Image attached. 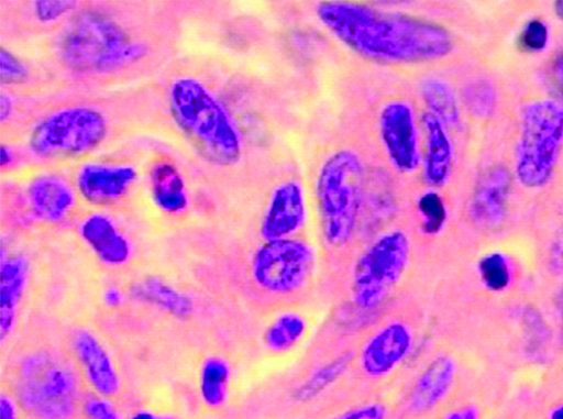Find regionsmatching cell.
Wrapping results in <instances>:
<instances>
[{"instance_id": "obj_24", "label": "cell", "mask_w": 563, "mask_h": 419, "mask_svg": "<svg viewBox=\"0 0 563 419\" xmlns=\"http://www.w3.org/2000/svg\"><path fill=\"white\" fill-rule=\"evenodd\" d=\"M421 93L430 113L445 125H457L461 122L457 98L446 81L428 78L422 84Z\"/></svg>"}, {"instance_id": "obj_11", "label": "cell", "mask_w": 563, "mask_h": 419, "mask_svg": "<svg viewBox=\"0 0 563 419\" xmlns=\"http://www.w3.org/2000/svg\"><path fill=\"white\" fill-rule=\"evenodd\" d=\"M379 131L394 169L406 175L415 173L421 157L413 108L406 101L386 103L379 114Z\"/></svg>"}, {"instance_id": "obj_15", "label": "cell", "mask_w": 563, "mask_h": 419, "mask_svg": "<svg viewBox=\"0 0 563 419\" xmlns=\"http://www.w3.org/2000/svg\"><path fill=\"white\" fill-rule=\"evenodd\" d=\"M306 220L303 190L299 183L287 181L273 192L262 224L265 241L290 239Z\"/></svg>"}, {"instance_id": "obj_35", "label": "cell", "mask_w": 563, "mask_h": 419, "mask_svg": "<svg viewBox=\"0 0 563 419\" xmlns=\"http://www.w3.org/2000/svg\"><path fill=\"white\" fill-rule=\"evenodd\" d=\"M441 419H479V412L473 405H463L446 410Z\"/></svg>"}, {"instance_id": "obj_34", "label": "cell", "mask_w": 563, "mask_h": 419, "mask_svg": "<svg viewBox=\"0 0 563 419\" xmlns=\"http://www.w3.org/2000/svg\"><path fill=\"white\" fill-rule=\"evenodd\" d=\"M85 407L90 419H118L115 412L98 398H91Z\"/></svg>"}, {"instance_id": "obj_18", "label": "cell", "mask_w": 563, "mask_h": 419, "mask_svg": "<svg viewBox=\"0 0 563 419\" xmlns=\"http://www.w3.org/2000/svg\"><path fill=\"white\" fill-rule=\"evenodd\" d=\"M80 234L98 260L109 267L123 266L131 258L130 241L109 218L102 214L88 218L80 227Z\"/></svg>"}, {"instance_id": "obj_40", "label": "cell", "mask_w": 563, "mask_h": 419, "mask_svg": "<svg viewBox=\"0 0 563 419\" xmlns=\"http://www.w3.org/2000/svg\"><path fill=\"white\" fill-rule=\"evenodd\" d=\"M549 419H563V404L551 411Z\"/></svg>"}, {"instance_id": "obj_29", "label": "cell", "mask_w": 563, "mask_h": 419, "mask_svg": "<svg viewBox=\"0 0 563 419\" xmlns=\"http://www.w3.org/2000/svg\"><path fill=\"white\" fill-rule=\"evenodd\" d=\"M422 213L429 232H437L446 220V209L440 197L430 192L421 201Z\"/></svg>"}, {"instance_id": "obj_17", "label": "cell", "mask_w": 563, "mask_h": 419, "mask_svg": "<svg viewBox=\"0 0 563 419\" xmlns=\"http://www.w3.org/2000/svg\"><path fill=\"white\" fill-rule=\"evenodd\" d=\"M427 142L424 180L432 188L444 187L452 175L454 148L446 125L427 112L422 115Z\"/></svg>"}, {"instance_id": "obj_30", "label": "cell", "mask_w": 563, "mask_h": 419, "mask_svg": "<svg viewBox=\"0 0 563 419\" xmlns=\"http://www.w3.org/2000/svg\"><path fill=\"white\" fill-rule=\"evenodd\" d=\"M549 42L548 25L541 20L530 21L521 35V44L532 53L543 52Z\"/></svg>"}, {"instance_id": "obj_9", "label": "cell", "mask_w": 563, "mask_h": 419, "mask_svg": "<svg viewBox=\"0 0 563 419\" xmlns=\"http://www.w3.org/2000/svg\"><path fill=\"white\" fill-rule=\"evenodd\" d=\"M312 246L299 239L265 241L252 264L255 285L264 295L290 298L300 295L314 276Z\"/></svg>"}, {"instance_id": "obj_8", "label": "cell", "mask_w": 563, "mask_h": 419, "mask_svg": "<svg viewBox=\"0 0 563 419\" xmlns=\"http://www.w3.org/2000/svg\"><path fill=\"white\" fill-rule=\"evenodd\" d=\"M107 132V120L98 110L69 108L38 122L30 136L29 147L38 158L75 157L97 148Z\"/></svg>"}, {"instance_id": "obj_27", "label": "cell", "mask_w": 563, "mask_h": 419, "mask_svg": "<svg viewBox=\"0 0 563 419\" xmlns=\"http://www.w3.org/2000/svg\"><path fill=\"white\" fill-rule=\"evenodd\" d=\"M481 273L486 284L493 289H501L509 282L508 264L500 254H493L482 261Z\"/></svg>"}, {"instance_id": "obj_14", "label": "cell", "mask_w": 563, "mask_h": 419, "mask_svg": "<svg viewBox=\"0 0 563 419\" xmlns=\"http://www.w3.org/2000/svg\"><path fill=\"white\" fill-rule=\"evenodd\" d=\"M137 180L131 165L90 163L77 176V188L90 203L112 205L124 198Z\"/></svg>"}, {"instance_id": "obj_41", "label": "cell", "mask_w": 563, "mask_h": 419, "mask_svg": "<svg viewBox=\"0 0 563 419\" xmlns=\"http://www.w3.org/2000/svg\"><path fill=\"white\" fill-rule=\"evenodd\" d=\"M554 12L558 19L563 22V0H558V2L554 3Z\"/></svg>"}, {"instance_id": "obj_25", "label": "cell", "mask_w": 563, "mask_h": 419, "mask_svg": "<svg viewBox=\"0 0 563 419\" xmlns=\"http://www.w3.org/2000/svg\"><path fill=\"white\" fill-rule=\"evenodd\" d=\"M467 110L479 118H488L496 111L498 97L493 84L485 79L467 84L463 93Z\"/></svg>"}, {"instance_id": "obj_10", "label": "cell", "mask_w": 563, "mask_h": 419, "mask_svg": "<svg viewBox=\"0 0 563 419\" xmlns=\"http://www.w3.org/2000/svg\"><path fill=\"white\" fill-rule=\"evenodd\" d=\"M415 332L405 321L391 320L375 330L361 348L356 364L366 379L382 382L410 356Z\"/></svg>"}, {"instance_id": "obj_23", "label": "cell", "mask_w": 563, "mask_h": 419, "mask_svg": "<svg viewBox=\"0 0 563 419\" xmlns=\"http://www.w3.org/2000/svg\"><path fill=\"white\" fill-rule=\"evenodd\" d=\"M356 360L351 352H345L328 363L317 367L292 393V399L308 404L336 384Z\"/></svg>"}, {"instance_id": "obj_21", "label": "cell", "mask_w": 563, "mask_h": 419, "mask_svg": "<svg viewBox=\"0 0 563 419\" xmlns=\"http://www.w3.org/2000/svg\"><path fill=\"white\" fill-rule=\"evenodd\" d=\"M154 202L168 214H179L188 206L185 180L178 167L170 162H157L150 173Z\"/></svg>"}, {"instance_id": "obj_20", "label": "cell", "mask_w": 563, "mask_h": 419, "mask_svg": "<svg viewBox=\"0 0 563 419\" xmlns=\"http://www.w3.org/2000/svg\"><path fill=\"white\" fill-rule=\"evenodd\" d=\"M29 262L22 255L12 256L2 266V341L7 342L18 319L27 286Z\"/></svg>"}, {"instance_id": "obj_38", "label": "cell", "mask_w": 563, "mask_h": 419, "mask_svg": "<svg viewBox=\"0 0 563 419\" xmlns=\"http://www.w3.org/2000/svg\"><path fill=\"white\" fill-rule=\"evenodd\" d=\"M554 70L563 93V54L558 57L554 64Z\"/></svg>"}, {"instance_id": "obj_36", "label": "cell", "mask_w": 563, "mask_h": 419, "mask_svg": "<svg viewBox=\"0 0 563 419\" xmlns=\"http://www.w3.org/2000/svg\"><path fill=\"white\" fill-rule=\"evenodd\" d=\"M2 419H18L15 407L7 389L2 396Z\"/></svg>"}, {"instance_id": "obj_28", "label": "cell", "mask_w": 563, "mask_h": 419, "mask_svg": "<svg viewBox=\"0 0 563 419\" xmlns=\"http://www.w3.org/2000/svg\"><path fill=\"white\" fill-rule=\"evenodd\" d=\"M0 67H2L3 86H19L29 78L25 65L5 48L0 52Z\"/></svg>"}, {"instance_id": "obj_31", "label": "cell", "mask_w": 563, "mask_h": 419, "mask_svg": "<svg viewBox=\"0 0 563 419\" xmlns=\"http://www.w3.org/2000/svg\"><path fill=\"white\" fill-rule=\"evenodd\" d=\"M389 407L385 401L374 400L350 408L334 419H389Z\"/></svg>"}, {"instance_id": "obj_2", "label": "cell", "mask_w": 563, "mask_h": 419, "mask_svg": "<svg viewBox=\"0 0 563 419\" xmlns=\"http://www.w3.org/2000/svg\"><path fill=\"white\" fill-rule=\"evenodd\" d=\"M169 101L175 122L200 156L218 166L239 162V134L205 84L191 77L179 78L173 84Z\"/></svg>"}, {"instance_id": "obj_12", "label": "cell", "mask_w": 563, "mask_h": 419, "mask_svg": "<svg viewBox=\"0 0 563 419\" xmlns=\"http://www.w3.org/2000/svg\"><path fill=\"white\" fill-rule=\"evenodd\" d=\"M67 351L85 379L104 398L114 397L122 386L119 370L106 345L89 329L71 330Z\"/></svg>"}, {"instance_id": "obj_19", "label": "cell", "mask_w": 563, "mask_h": 419, "mask_svg": "<svg viewBox=\"0 0 563 419\" xmlns=\"http://www.w3.org/2000/svg\"><path fill=\"white\" fill-rule=\"evenodd\" d=\"M27 196L34 216L51 223L65 219L74 205L73 191L55 176L35 178L29 187Z\"/></svg>"}, {"instance_id": "obj_43", "label": "cell", "mask_w": 563, "mask_h": 419, "mask_svg": "<svg viewBox=\"0 0 563 419\" xmlns=\"http://www.w3.org/2000/svg\"><path fill=\"white\" fill-rule=\"evenodd\" d=\"M562 211H563V202H562Z\"/></svg>"}, {"instance_id": "obj_42", "label": "cell", "mask_w": 563, "mask_h": 419, "mask_svg": "<svg viewBox=\"0 0 563 419\" xmlns=\"http://www.w3.org/2000/svg\"><path fill=\"white\" fill-rule=\"evenodd\" d=\"M558 307H559V311H560V315H561V318L563 321V286L559 293Z\"/></svg>"}, {"instance_id": "obj_1", "label": "cell", "mask_w": 563, "mask_h": 419, "mask_svg": "<svg viewBox=\"0 0 563 419\" xmlns=\"http://www.w3.org/2000/svg\"><path fill=\"white\" fill-rule=\"evenodd\" d=\"M317 16L345 46L382 63H428L454 48L450 31L434 22L367 5L325 2Z\"/></svg>"}, {"instance_id": "obj_13", "label": "cell", "mask_w": 563, "mask_h": 419, "mask_svg": "<svg viewBox=\"0 0 563 419\" xmlns=\"http://www.w3.org/2000/svg\"><path fill=\"white\" fill-rule=\"evenodd\" d=\"M511 184V174L505 165L492 166L478 178L470 201V216L475 224L494 229L505 221Z\"/></svg>"}, {"instance_id": "obj_22", "label": "cell", "mask_w": 563, "mask_h": 419, "mask_svg": "<svg viewBox=\"0 0 563 419\" xmlns=\"http://www.w3.org/2000/svg\"><path fill=\"white\" fill-rule=\"evenodd\" d=\"M309 331V322L299 311L278 313L264 331L263 342L273 354H285L303 341Z\"/></svg>"}, {"instance_id": "obj_37", "label": "cell", "mask_w": 563, "mask_h": 419, "mask_svg": "<svg viewBox=\"0 0 563 419\" xmlns=\"http://www.w3.org/2000/svg\"><path fill=\"white\" fill-rule=\"evenodd\" d=\"M13 109L12 100L8 96H2V121H7Z\"/></svg>"}, {"instance_id": "obj_4", "label": "cell", "mask_w": 563, "mask_h": 419, "mask_svg": "<svg viewBox=\"0 0 563 419\" xmlns=\"http://www.w3.org/2000/svg\"><path fill=\"white\" fill-rule=\"evenodd\" d=\"M146 52L143 41L109 15L95 11L76 16L60 41L64 60L79 73L107 74L131 67Z\"/></svg>"}, {"instance_id": "obj_16", "label": "cell", "mask_w": 563, "mask_h": 419, "mask_svg": "<svg viewBox=\"0 0 563 419\" xmlns=\"http://www.w3.org/2000/svg\"><path fill=\"white\" fill-rule=\"evenodd\" d=\"M457 364L448 355L433 359L419 374L408 399V410L421 416L437 409L452 392Z\"/></svg>"}, {"instance_id": "obj_7", "label": "cell", "mask_w": 563, "mask_h": 419, "mask_svg": "<svg viewBox=\"0 0 563 419\" xmlns=\"http://www.w3.org/2000/svg\"><path fill=\"white\" fill-rule=\"evenodd\" d=\"M563 145V106L551 99L530 102L521 112L515 174L521 186L543 188L551 180Z\"/></svg>"}, {"instance_id": "obj_33", "label": "cell", "mask_w": 563, "mask_h": 419, "mask_svg": "<svg viewBox=\"0 0 563 419\" xmlns=\"http://www.w3.org/2000/svg\"><path fill=\"white\" fill-rule=\"evenodd\" d=\"M550 269L558 275H563V227L559 229L552 240L549 253Z\"/></svg>"}, {"instance_id": "obj_32", "label": "cell", "mask_w": 563, "mask_h": 419, "mask_svg": "<svg viewBox=\"0 0 563 419\" xmlns=\"http://www.w3.org/2000/svg\"><path fill=\"white\" fill-rule=\"evenodd\" d=\"M75 7V2H36L34 10L40 21L51 22L71 11Z\"/></svg>"}, {"instance_id": "obj_26", "label": "cell", "mask_w": 563, "mask_h": 419, "mask_svg": "<svg viewBox=\"0 0 563 419\" xmlns=\"http://www.w3.org/2000/svg\"><path fill=\"white\" fill-rule=\"evenodd\" d=\"M228 378L229 370L222 361L214 359L207 363L203 371L202 390L209 404L218 406L224 401Z\"/></svg>"}, {"instance_id": "obj_3", "label": "cell", "mask_w": 563, "mask_h": 419, "mask_svg": "<svg viewBox=\"0 0 563 419\" xmlns=\"http://www.w3.org/2000/svg\"><path fill=\"white\" fill-rule=\"evenodd\" d=\"M67 354L42 346L12 364L15 393L36 419H70L78 410V368Z\"/></svg>"}, {"instance_id": "obj_5", "label": "cell", "mask_w": 563, "mask_h": 419, "mask_svg": "<svg viewBox=\"0 0 563 419\" xmlns=\"http://www.w3.org/2000/svg\"><path fill=\"white\" fill-rule=\"evenodd\" d=\"M365 167L350 150L332 154L320 167L317 200L325 242L343 247L355 234L360 216Z\"/></svg>"}, {"instance_id": "obj_39", "label": "cell", "mask_w": 563, "mask_h": 419, "mask_svg": "<svg viewBox=\"0 0 563 419\" xmlns=\"http://www.w3.org/2000/svg\"><path fill=\"white\" fill-rule=\"evenodd\" d=\"M0 154H2V165L9 166L13 161L11 151L7 146H2Z\"/></svg>"}, {"instance_id": "obj_6", "label": "cell", "mask_w": 563, "mask_h": 419, "mask_svg": "<svg viewBox=\"0 0 563 419\" xmlns=\"http://www.w3.org/2000/svg\"><path fill=\"white\" fill-rule=\"evenodd\" d=\"M411 242L401 230L377 238L357 258L350 277V299L360 312H374L393 296L411 263Z\"/></svg>"}]
</instances>
